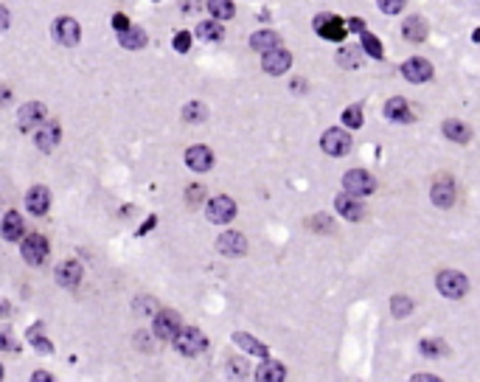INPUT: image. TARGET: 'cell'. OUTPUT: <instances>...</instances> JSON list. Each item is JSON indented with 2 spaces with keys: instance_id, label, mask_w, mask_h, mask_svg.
Returning a JSON list of instances; mask_svg holds the SVG:
<instances>
[{
  "instance_id": "cell-46",
  "label": "cell",
  "mask_w": 480,
  "mask_h": 382,
  "mask_svg": "<svg viewBox=\"0 0 480 382\" xmlns=\"http://www.w3.org/2000/svg\"><path fill=\"white\" fill-rule=\"evenodd\" d=\"M31 380H34V382H51V380H54V377H51L48 371H37V374H34Z\"/></svg>"
},
{
  "instance_id": "cell-41",
  "label": "cell",
  "mask_w": 480,
  "mask_h": 382,
  "mask_svg": "<svg viewBox=\"0 0 480 382\" xmlns=\"http://www.w3.org/2000/svg\"><path fill=\"white\" fill-rule=\"evenodd\" d=\"M113 28H115V31H127V28H130L127 14H115V17H113Z\"/></svg>"
},
{
  "instance_id": "cell-36",
  "label": "cell",
  "mask_w": 480,
  "mask_h": 382,
  "mask_svg": "<svg viewBox=\"0 0 480 382\" xmlns=\"http://www.w3.org/2000/svg\"><path fill=\"white\" fill-rule=\"evenodd\" d=\"M132 309L135 312H141V315H158V304L149 298V296H141V298H135V304H132Z\"/></svg>"
},
{
  "instance_id": "cell-1",
  "label": "cell",
  "mask_w": 480,
  "mask_h": 382,
  "mask_svg": "<svg viewBox=\"0 0 480 382\" xmlns=\"http://www.w3.org/2000/svg\"><path fill=\"white\" fill-rule=\"evenodd\" d=\"M435 287L447 298H464L467 290H469V279L464 273H458V270H444V273H438Z\"/></svg>"
},
{
  "instance_id": "cell-13",
  "label": "cell",
  "mask_w": 480,
  "mask_h": 382,
  "mask_svg": "<svg viewBox=\"0 0 480 382\" xmlns=\"http://www.w3.org/2000/svg\"><path fill=\"white\" fill-rule=\"evenodd\" d=\"M180 332V315L166 309V312H158L155 315V335L160 340H174V335Z\"/></svg>"
},
{
  "instance_id": "cell-43",
  "label": "cell",
  "mask_w": 480,
  "mask_h": 382,
  "mask_svg": "<svg viewBox=\"0 0 480 382\" xmlns=\"http://www.w3.org/2000/svg\"><path fill=\"white\" fill-rule=\"evenodd\" d=\"M135 343H138L144 352H149V349H152V346H149V335H147V332H138V335H135Z\"/></svg>"
},
{
  "instance_id": "cell-6",
  "label": "cell",
  "mask_w": 480,
  "mask_h": 382,
  "mask_svg": "<svg viewBox=\"0 0 480 382\" xmlns=\"http://www.w3.org/2000/svg\"><path fill=\"white\" fill-rule=\"evenodd\" d=\"M45 116H48L45 104H40V101H31V104H23L17 124H20V130H23V133H31V130H40V127L45 124Z\"/></svg>"
},
{
  "instance_id": "cell-23",
  "label": "cell",
  "mask_w": 480,
  "mask_h": 382,
  "mask_svg": "<svg viewBox=\"0 0 480 382\" xmlns=\"http://www.w3.org/2000/svg\"><path fill=\"white\" fill-rule=\"evenodd\" d=\"M197 37L205 40V43H219V40L225 37V26H219L217 17H214V20H202V23L197 26Z\"/></svg>"
},
{
  "instance_id": "cell-40",
  "label": "cell",
  "mask_w": 480,
  "mask_h": 382,
  "mask_svg": "<svg viewBox=\"0 0 480 382\" xmlns=\"http://www.w3.org/2000/svg\"><path fill=\"white\" fill-rule=\"evenodd\" d=\"M185 197H188V203H191V206H197V203H200V200L205 197V189H202V186H191Z\"/></svg>"
},
{
  "instance_id": "cell-28",
  "label": "cell",
  "mask_w": 480,
  "mask_h": 382,
  "mask_svg": "<svg viewBox=\"0 0 480 382\" xmlns=\"http://www.w3.org/2000/svg\"><path fill=\"white\" fill-rule=\"evenodd\" d=\"M234 340L239 343V346L244 349V352H247V354H256V357H267V354H270V349H267L264 343H258V340H256L253 335L236 332V335H234Z\"/></svg>"
},
{
  "instance_id": "cell-7",
  "label": "cell",
  "mask_w": 480,
  "mask_h": 382,
  "mask_svg": "<svg viewBox=\"0 0 480 382\" xmlns=\"http://www.w3.org/2000/svg\"><path fill=\"white\" fill-rule=\"evenodd\" d=\"M23 259L28 264H42L48 259V239L40 233H31L23 239Z\"/></svg>"
},
{
  "instance_id": "cell-25",
  "label": "cell",
  "mask_w": 480,
  "mask_h": 382,
  "mask_svg": "<svg viewBox=\"0 0 480 382\" xmlns=\"http://www.w3.org/2000/svg\"><path fill=\"white\" fill-rule=\"evenodd\" d=\"M278 43H281V40H278L275 31H256V34L250 37V48H256V51H261V54L278 48Z\"/></svg>"
},
{
  "instance_id": "cell-26",
  "label": "cell",
  "mask_w": 480,
  "mask_h": 382,
  "mask_svg": "<svg viewBox=\"0 0 480 382\" xmlns=\"http://www.w3.org/2000/svg\"><path fill=\"white\" fill-rule=\"evenodd\" d=\"M385 116H388L391 121H396V124H404V121L413 118V116H410V104H407L404 99H391V101L385 104Z\"/></svg>"
},
{
  "instance_id": "cell-35",
  "label": "cell",
  "mask_w": 480,
  "mask_h": 382,
  "mask_svg": "<svg viewBox=\"0 0 480 382\" xmlns=\"http://www.w3.org/2000/svg\"><path fill=\"white\" fill-rule=\"evenodd\" d=\"M343 124L351 127V130H360V127H362V110H360V107H345Z\"/></svg>"
},
{
  "instance_id": "cell-38",
  "label": "cell",
  "mask_w": 480,
  "mask_h": 382,
  "mask_svg": "<svg viewBox=\"0 0 480 382\" xmlns=\"http://www.w3.org/2000/svg\"><path fill=\"white\" fill-rule=\"evenodd\" d=\"M31 343H34V349H37V352H42V354H51V343H48V340H45V337H42L37 329L31 332Z\"/></svg>"
},
{
  "instance_id": "cell-37",
  "label": "cell",
  "mask_w": 480,
  "mask_h": 382,
  "mask_svg": "<svg viewBox=\"0 0 480 382\" xmlns=\"http://www.w3.org/2000/svg\"><path fill=\"white\" fill-rule=\"evenodd\" d=\"M188 48H191V34H188V31H180V34L174 37V51L185 54Z\"/></svg>"
},
{
  "instance_id": "cell-14",
  "label": "cell",
  "mask_w": 480,
  "mask_h": 382,
  "mask_svg": "<svg viewBox=\"0 0 480 382\" xmlns=\"http://www.w3.org/2000/svg\"><path fill=\"white\" fill-rule=\"evenodd\" d=\"M25 206H28V211H31L34 217L48 214V208H51V194H48V189H45V186H34V189H28V194H25Z\"/></svg>"
},
{
  "instance_id": "cell-11",
  "label": "cell",
  "mask_w": 480,
  "mask_h": 382,
  "mask_svg": "<svg viewBox=\"0 0 480 382\" xmlns=\"http://www.w3.org/2000/svg\"><path fill=\"white\" fill-rule=\"evenodd\" d=\"M290 65H292V54L284 51V48H273V51H267L264 60H261V68H264L267 74H273V77L290 71Z\"/></svg>"
},
{
  "instance_id": "cell-42",
  "label": "cell",
  "mask_w": 480,
  "mask_h": 382,
  "mask_svg": "<svg viewBox=\"0 0 480 382\" xmlns=\"http://www.w3.org/2000/svg\"><path fill=\"white\" fill-rule=\"evenodd\" d=\"M348 31H357V34H362V31H365V23H362L360 17H351V20H348Z\"/></svg>"
},
{
  "instance_id": "cell-33",
  "label": "cell",
  "mask_w": 480,
  "mask_h": 382,
  "mask_svg": "<svg viewBox=\"0 0 480 382\" xmlns=\"http://www.w3.org/2000/svg\"><path fill=\"white\" fill-rule=\"evenodd\" d=\"M183 118H185L188 124H197V121H202V118H205V107H202L200 101H191V104H185V107H183Z\"/></svg>"
},
{
  "instance_id": "cell-39",
  "label": "cell",
  "mask_w": 480,
  "mask_h": 382,
  "mask_svg": "<svg viewBox=\"0 0 480 382\" xmlns=\"http://www.w3.org/2000/svg\"><path fill=\"white\" fill-rule=\"evenodd\" d=\"M401 6H404V0H379V9L385 14H399Z\"/></svg>"
},
{
  "instance_id": "cell-29",
  "label": "cell",
  "mask_w": 480,
  "mask_h": 382,
  "mask_svg": "<svg viewBox=\"0 0 480 382\" xmlns=\"http://www.w3.org/2000/svg\"><path fill=\"white\" fill-rule=\"evenodd\" d=\"M360 62H362V48H340L337 65H343L345 71H354V68H360Z\"/></svg>"
},
{
  "instance_id": "cell-24",
  "label": "cell",
  "mask_w": 480,
  "mask_h": 382,
  "mask_svg": "<svg viewBox=\"0 0 480 382\" xmlns=\"http://www.w3.org/2000/svg\"><path fill=\"white\" fill-rule=\"evenodd\" d=\"M444 135L452 138L455 144H467L472 138V130H469V124H464L458 118H450V121H444Z\"/></svg>"
},
{
  "instance_id": "cell-5",
  "label": "cell",
  "mask_w": 480,
  "mask_h": 382,
  "mask_svg": "<svg viewBox=\"0 0 480 382\" xmlns=\"http://www.w3.org/2000/svg\"><path fill=\"white\" fill-rule=\"evenodd\" d=\"M205 214L211 223L217 225H228L234 217H236V203L231 197H214L208 206H205Z\"/></svg>"
},
{
  "instance_id": "cell-2",
  "label": "cell",
  "mask_w": 480,
  "mask_h": 382,
  "mask_svg": "<svg viewBox=\"0 0 480 382\" xmlns=\"http://www.w3.org/2000/svg\"><path fill=\"white\" fill-rule=\"evenodd\" d=\"M343 186H345V191H351L357 197H365V194L377 191V177L371 172H365V169H351V172H345Z\"/></svg>"
},
{
  "instance_id": "cell-4",
  "label": "cell",
  "mask_w": 480,
  "mask_h": 382,
  "mask_svg": "<svg viewBox=\"0 0 480 382\" xmlns=\"http://www.w3.org/2000/svg\"><path fill=\"white\" fill-rule=\"evenodd\" d=\"M315 31H318L323 40H331V43H340L348 31V23H343L340 17L334 14H320L315 17Z\"/></svg>"
},
{
  "instance_id": "cell-27",
  "label": "cell",
  "mask_w": 480,
  "mask_h": 382,
  "mask_svg": "<svg viewBox=\"0 0 480 382\" xmlns=\"http://www.w3.org/2000/svg\"><path fill=\"white\" fill-rule=\"evenodd\" d=\"M256 377L261 382H284L287 380V369L281 366V363H261V369L256 371Z\"/></svg>"
},
{
  "instance_id": "cell-44",
  "label": "cell",
  "mask_w": 480,
  "mask_h": 382,
  "mask_svg": "<svg viewBox=\"0 0 480 382\" xmlns=\"http://www.w3.org/2000/svg\"><path fill=\"white\" fill-rule=\"evenodd\" d=\"M155 223H158V217H149V220H147V223H144V225L138 228V236H144V233H149V230L155 228Z\"/></svg>"
},
{
  "instance_id": "cell-32",
  "label": "cell",
  "mask_w": 480,
  "mask_h": 382,
  "mask_svg": "<svg viewBox=\"0 0 480 382\" xmlns=\"http://www.w3.org/2000/svg\"><path fill=\"white\" fill-rule=\"evenodd\" d=\"M362 48H365V54H368V57H374V60H382V43H379L374 34L362 31Z\"/></svg>"
},
{
  "instance_id": "cell-16",
  "label": "cell",
  "mask_w": 480,
  "mask_h": 382,
  "mask_svg": "<svg viewBox=\"0 0 480 382\" xmlns=\"http://www.w3.org/2000/svg\"><path fill=\"white\" fill-rule=\"evenodd\" d=\"M334 206H337V211H340L345 220H351V223L362 217V203H360V197H357V194H351V191L340 194V197L334 200Z\"/></svg>"
},
{
  "instance_id": "cell-34",
  "label": "cell",
  "mask_w": 480,
  "mask_h": 382,
  "mask_svg": "<svg viewBox=\"0 0 480 382\" xmlns=\"http://www.w3.org/2000/svg\"><path fill=\"white\" fill-rule=\"evenodd\" d=\"M391 309H394V315H396V318H407V315L413 312V301H410L407 296H394Z\"/></svg>"
},
{
  "instance_id": "cell-31",
  "label": "cell",
  "mask_w": 480,
  "mask_h": 382,
  "mask_svg": "<svg viewBox=\"0 0 480 382\" xmlns=\"http://www.w3.org/2000/svg\"><path fill=\"white\" fill-rule=\"evenodd\" d=\"M447 352H450V349H447L444 340H435V337L421 340V354H427V357H444Z\"/></svg>"
},
{
  "instance_id": "cell-19",
  "label": "cell",
  "mask_w": 480,
  "mask_h": 382,
  "mask_svg": "<svg viewBox=\"0 0 480 382\" xmlns=\"http://www.w3.org/2000/svg\"><path fill=\"white\" fill-rule=\"evenodd\" d=\"M401 34H404V40H410V43H424L427 34H430L427 20H421V17H407L404 26H401Z\"/></svg>"
},
{
  "instance_id": "cell-21",
  "label": "cell",
  "mask_w": 480,
  "mask_h": 382,
  "mask_svg": "<svg viewBox=\"0 0 480 382\" xmlns=\"http://www.w3.org/2000/svg\"><path fill=\"white\" fill-rule=\"evenodd\" d=\"M118 43H121L124 48H130V51H138V48L147 45V31L138 28V26H130L127 31H118Z\"/></svg>"
},
{
  "instance_id": "cell-15",
  "label": "cell",
  "mask_w": 480,
  "mask_h": 382,
  "mask_svg": "<svg viewBox=\"0 0 480 382\" xmlns=\"http://www.w3.org/2000/svg\"><path fill=\"white\" fill-rule=\"evenodd\" d=\"M185 163L191 172H208L214 166V152L208 147H191L185 152Z\"/></svg>"
},
{
  "instance_id": "cell-22",
  "label": "cell",
  "mask_w": 480,
  "mask_h": 382,
  "mask_svg": "<svg viewBox=\"0 0 480 382\" xmlns=\"http://www.w3.org/2000/svg\"><path fill=\"white\" fill-rule=\"evenodd\" d=\"M23 217L17 214V211H8L6 217H3V239L6 242H17V239H23Z\"/></svg>"
},
{
  "instance_id": "cell-12",
  "label": "cell",
  "mask_w": 480,
  "mask_h": 382,
  "mask_svg": "<svg viewBox=\"0 0 480 382\" xmlns=\"http://www.w3.org/2000/svg\"><path fill=\"white\" fill-rule=\"evenodd\" d=\"M217 250L222 256H244L247 253V239L241 236L239 230H225L219 239H217Z\"/></svg>"
},
{
  "instance_id": "cell-48",
  "label": "cell",
  "mask_w": 480,
  "mask_h": 382,
  "mask_svg": "<svg viewBox=\"0 0 480 382\" xmlns=\"http://www.w3.org/2000/svg\"><path fill=\"white\" fill-rule=\"evenodd\" d=\"M472 40H475V43H480V28L475 31V34H472Z\"/></svg>"
},
{
  "instance_id": "cell-10",
  "label": "cell",
  "mask_w": 480,
  "mask_h": 382,
  "mask_svg": "<svg viewBox=\"0 0 480 382\" xmlns=\"http://www.w3.org/2000/svg\"><path fill=\"white\" fill-rule=\"evenodd\" d=\"M401 77L407 79V82H413V84L430 82V79H433V65H430L427 60H421V57H413V60H407V62L401 65Z\"/></svg>"
},
{
  "instance_id": "cell-18",
  "label": "cell",
  "mask_w": 480,
  "mask_h": 382,
  "mask_svg": "<svg viewBox=\"0 0 480 382\" xmlns=\"http://www.w3.org/2000/svg\"><path fill=\"white\" fill-rule=\"evenodd\" d=\"M430 197H433V203L438 206V208H450L452 203H455V183L452 180H438L435 186H433V191H430Z\"/></svg>"
},
{
  "instance_id": "cell-47",
  "label": "cell",
  "mask_w": 480,
  "mask_h": 382,
  "mask_svg": "<svg viewBox=\"0 0 480 382\" xmlns=\"http://www.w3.org/2000/svg\"><path fill=\"white\" fill-rule=\"evenodd\" d=\"M413 380H430V382H435V380H438V377H433V374H416Z\"/></svg>"
},
{
  "instance_id": "cell-8",
  "label": "cell",
  "mask_w": 480,
  "mask_h": 382,
  "mask_svg": "<svg viewBox=\"0 0 480 382\" xmlns=\"http://www.w3.org/2000/svg\"><path fill=\"white\" fill-rule=\"evenodd\" d=\"M79 37H81L79 23H76L74 17H59V20L54 23V40H57V43L74 48V45L79 43Z\"/></svg>"
},
{
  "instance_id": "cell-17",
  "label": "cell",
  "mask_w": 480,
  "mask_h": 382,
  "mask_svg": "<svg viewBox=\"0 0 480 382\" xmlns=\"http://www.w3.org/2000/svg\"><path fill=\"white\" fill-rule=\"evenodd\" d=\"M79 281H81V264L79 262H62V264L57 267V284H59V287L74 290Z\"/></svg>"
},
{
  "instance_id": "cell-45",
  "label": "cell",
  "mask_w": 480,
  "mask_h": 382,
  "mask_svg": "<svg viewBox=\"0 0 480 382\" xmlns=\"http://www.w3.org/2000/svg\"><path fill=\"white\" fill-rule=\"evenodd\" d=\"M0 335H3V349H8V352H11V349H14V340H11V332H8V329H3Z\"/></svg>"
},
{
  "instance_id": "cell-3",
  "label": "cell",
  "mask_w": 480,
  "mask_h": 382,
  "mask_svg": "<svg viewBox=\"0 0 480 382\" xmlns=\"http://www.w3.org/2000/svg\"><path fill=\"white\" fill-rule=\"evenodd\" d=\"M174 349H177L180 354H185V357H194V354H200V352L205 349V335H202L200 329H194V326L180 329V332L174 335Z\"/></svg>"
},
{
  "instance_id": "cell-30",
  "label": "cell",
  "mask_w": 480,
  "mask_h": 382,
  "mask_svg": "<svg viewBox=\"0 0 480 382\" xmlns=\"http://www.w3.org/2000/svg\"><path fill=\"white\" fill-rule=\"evenodd\" d=\"M205 6H208V11H211L217 20H231V17L236 14V9H234L231 0H208Z\"/></svg>"
},
{
  "instance_id": "cell-9",
  "label": "cell",
  "mask_w": 480,
  "mask_h": 382,
  "mask_svg": "<svg viewBox=\"0 0 480 382\" xmlns=\"http://www.w3.org/2000/svg\"><path fill=\"white\" fill-rule=\"evenodd\" d=\"M320 144H323V152L326 155L340 157V155H345L351 150V135H348L345 130H328V133L320 138Z\"/></svg>"
},
{
  "instance_id": "cell-20",
  "label": "cell",
  "mask_w": 480,
  "mask_h": 382,
  "mask_svg": "<svg viewBox=\"0 0 480 382\" xmlns=\"http://www.w3.org/2000/svg\"><path fill=\"white\" fill-rule=\"evenodd\" d=\"M57 144H59V124H57V121L42 124V127L37 130V147H40L42 152H51Z\"/></svg>"
}]
</instances>
